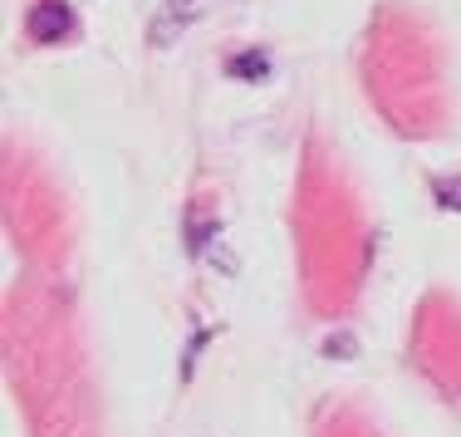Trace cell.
<instances>
[{
  "label": "cell",
  "instance_id": "1",
  "mask_svg": "<svg viewBox=\"0 0 461 437\" xmlns=\"http://www.w3.org/2000/svg\"><path fill=\"white\" fill-rule=\"evenodd\" d=\"M196 15H202V0H162V10L152 15V25H148V45L152 50L177 45L186 30H192Z\"/></svg>",
  "mask_w": 461,
  "mask_h": 437
},
{
  "label": "cell",
  "instance_id": "2",
  "mask_svg": "<svg viewBox=\"0 0 461 437\" xmlns=\"http://www.w3.org/2000/svg\"><path fill=\"white\" fill-rule=\"evenodd\" d=\"M74 30V10L64 5V0H40L35 10H30V40H40V45H54V40H64Z\"/></svg>",
  "mask_w": 461,
  "mask_h": 437
},
{
  "label": "cell",
  "instance_id": "3",
  "mask_svg": "<svg viewBox=\"0 0 461 437\" xmlns=\"http://www.w3.org/2000/svg\"><path fill=\"white\" fill-rule=\"evenodd\" d=\"M432 196H437V206H447V212H461V172L456 178H437Z\"/></svg>",
  "mask_w": 461,
  "mask_h": 437
},
{
  "label": "cell",
  "instance_id": "4",
  "mask_svg": "<svg viewBox=\"0 0 461 437\" xmlns=\"http://www.w3.org/2000/svg\"><path fill=\"white\" fill-rule=\"evenodd\" d=\"M230 74H240V79H260V74H266V54H246V59H230Z\"/></svg>",
  "mask_w": 461,
  "mask_h": 437
}]
</instances>
